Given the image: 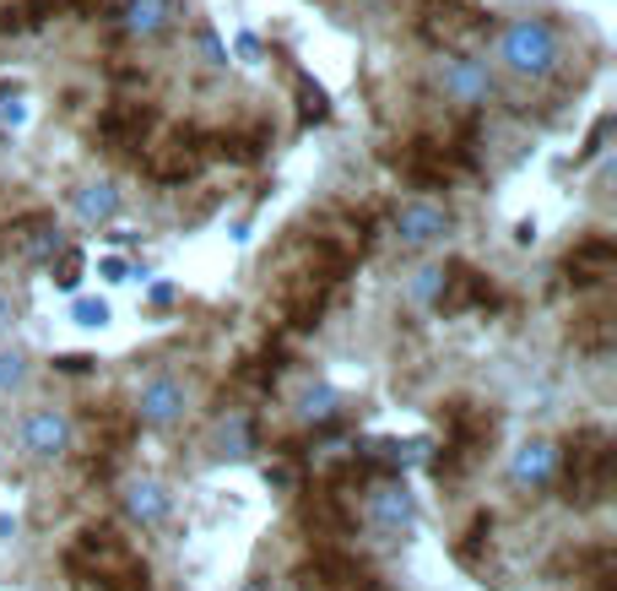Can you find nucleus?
<instances>
[{
    "label": "nucleus",
    "instance_id": "1",
    "mask_svg": "<svg viewBox=\"0 0 617 591\" xmlns=\"http://www.w3.org/2000/svg\"><path fill=\"white\" fill-rule=\"evenodd\" d=\"M439 429H444V445L433 451V477L439 483H461L483 461V451L494 445L498 418L488 407H477V401H444L439 407Z\"/></svg>",
    "mask_w": 617,
    "mask_h": 591
},
{
    "label": "nucleus",
    "instance_id": "2",
    "mask_svg": "<svg viewBox=\"0 0 617 591\" xmlns=\"http://www.w3.org/2000/svg\"><path fill=\"white\" fill-rule=\"evenodd\" d=\"M558 483H563V499L574 511H591L607 499L613 488V440L607 429H580L563 451H558Z\"/></svg>",
    "mask_w": 617,
    "mask_h": 591
},
{
    "label": "nucleus",
    "instance_id": "3",
    "mask_svg": "<svg viewBox=\"0 0 617 591\" xmlns=\"http://www.w3.org/2000/svg\"><path fill=\"white\" fill-rule=\"evenodd\" d=\"M136 158H141L147 180H158V185H185V180H195V174L206 169L212 141H206L201 131L174 126V131H152V136H147Z\"/></svg>",
    "mask_w": 617,
    "mask_h": 591
},
{
    "label": "nucleus",
    "instance_id": "4",
    "mask_svg": "<svg viewBox=\"0 0 617 591\" xmlns=\"http://www.w3.org/2000/svg\"><path fill=\"white\" fill-rule=\"evenodd\" d=\"M130 565H136V548L125 542L115 526H82V531L71 537V548H65V576H71V581H87V587L115 581Z\"/></svg>",
    "mask_w": 617,
    "mask_h": 591
},
{
    "label": "nucleus",
    "instance_id": "5",
    "mask_svg": "<svg viewBox=\"0 0 617 591\" xmlns=\"http://www.w3.org/2000/svg\"><path fill=\"white\" fill-rule=\"evenodd\" d=\"M498 61L515 76H548L558 66V28L548 17H520L498 33Z\"/></svg>",
    "mask_w": 617,
    "mask_h": 591
},
{
    "label": "nucleus",
    "instance_id": "6",
    "mask_svg": "<svg viewBox=\"0 0 617 591\" xmlns=\"http://www.w3.org/2000/svg\"><path fill=\"white\" fill-rule=\"evenodd\" d=\"M418 33L429 39L439 55H466L488 33V17L472 0H429L423 17H418Z\"/></svg>",
    "mask_w": 617,
    "mask_h": 591
},
{
    "label": "nucleus",
    "instance_id": "7",
    "mask_svg": "<svg viewBox=\"0 0 617 591\" xmlns=\"http://www.w3.org/2000/svg\"><path fill=\"white\" fill-rule=\"evenodd\" d=\"M396 169H401L418 191H439V185H450L461 169H472V152H466V147H455V141L418 136V141H407V147H401Z\"/></svg>",
    "mask_w": 617,
    "mask_h": 591
},
{
    "label": "nucleus",
    "instance_id": "8",
    "mask_svg": "<svg viewBox=\"0 0 617 591\" xmlns=\"http://www.w3.org/2000/svg\"><path fill=\"white\" fill-rule=\"evenodd\" d=\"M61 223H55V212H28V217H11L6 228H0V250L11 256V261H50L55 250H61Z\"/></svg>",
    "mask_w": 617,
    "mask_h": 591
},
{
    "label": "nucleus",
    "instance_id": "9",
    "mask_svg": "<svg viewBox=\"0 0 617 591\" xmlns=\"http://www.w3.org/2000/svg\"><path fill=\"white\" fill-rule=\"evenodd\" d=\"M433 304H439V315H466V310H488V304H498V293L477 266L450 261L444 271H439V293H433Z\"/></svg>",
    "mask_w": 617,
    "mask_h": 591
},
{
    "label": "nucleus",
    "instance_id": "10",
    "mask_svg": "<svg viewBox=\"0 0 617 591\" xmlns=\"http://www.w3.org/2000/svg\"><path fill=\"white\" fill-rule=\"evenodd\" d=\"M304 526L314 542H342L353 531V505H347V488L336 483H314L304 494Z\"/></svg>",
    "mask_w": 617,
    "mask_h": 591
},
{
    "label": "nucleus",
    "instance_id": "11",
    "mask_svg": "<svg viewBox=\"0 0 617 591\" xmlns=\"http://www.w3.org/2000/svg\"><path fill=\"white\" fill-rule=\"evenodd\" d=\"M158 131V115L147 109V104H109L104 115H98V136H104V147L109 152H141V141Z\"/></svg>",
    "mask_w": 617,
    "mask_h": 591
},
{
    "label": "nucleus",
    "instance_id": "12",
    "mask_svg": "<svg viewBox=\"0 0 617 591\" xmlns=\"http://www.w3.org/2000/svg\"><path fill=\"white\" fill-rule=\"evenodd\" d=\"M369 522L379 531H407L418 522V499L401 477H374L369 483Z\"/></svg>",
    "mask_w": 617,
    "mask_h": 591
},
{
    "label": "nucleus",
    "instance_id": "13",
    "mask_svg": "<svg viewBox=\"0 0 617 591\" xmlns=\"http://www.w3.org/2000/svg\"><path fill=\"white\" fill-rule=\"evenodd\" d=\"M563 271H569V282L574 288H602L607 277L617 271V250L607 234H591V239H580L569 256H563Z\"/></svg>",
    "mask_w": 617,
    "mask_h": 591
},
{
    "label": "nucleus",
    "instance_id": "14",
    "mask_svg": "<svg viewBox=\"0 0 617 591\" xmlns=\"http://www.w3.org/2000/svg\"><path fill=\"white\" fill-rule=\"evenodd\" d=\"M439 82H444V93H450L455 104H488V93H494L488 66H483V61H472V55H444Z\"/></svg>",
    "mask_w": 617,
    "mask_h": 591
},
{
    "label": "nucleus",
    "instance_id": "15",
    "mask_svg": "<svg viewBox=\"0 0 617 591\" xmlns=\"http://www.w3.org/2000/svg\"><path fill=\"white\" fill-rule=\"evenodd\" d=\"M93 451L104 461H115L130 451V440H136V429H141V418L136 412H120V407H93Z\"/></svg>",
    "mask_w": 617,
    "mask_h": 591
},
{
    "label": "nucleus",
    "instance_id": "16",
    "mask_svg": "<svg viewBox=\"0 0 617 591\" xmlns=\"http://www.w3.org/2000/svg\"><path fill=\"white\" fill-rule=\"evenodd\" d=\"M444 228H450V217H444V206H433V201H407V206L396 212V239L412 245V250L433 245Z\"/></svg>",
    "mask_w": 617,
    "mask_h": 591
},
{
    "label": "nucleus",
    "instance_id": "17",
    "mask_svg": "<svg viewBox=\"0 0 617 591\" xmlns=\"http://www.w3.org/2000/svg\"><path fill=\"white\" fill-rule=\"evenodd\" d=\"M22 445H28V456L55 461L65 445H71V423H65V412H55V407L33 412V418L22 423Z\"/></svg>",
    "mask_w": 617,
    "mask_h": 591
},
{
    "label": "nucleus",
    "instance_id": "18",
    "mask_svg": "<svg viewBox=\"0 0 617 591\" xmlns=\"http://www.w3.org/2000/svg\"><path fill=\"white\" fill-rule=\"evenodd\" d=\"M553 472H558V445H548V440L520 445L515 461H509V483H515V488H548Z\"/></svg>",
    "mask_w": 617,
    "mask_h": 591
},
{
    "label": "nucleus",
    "instance_id": "19",
    "mask_svg": "<svg viewBox=\"0 0 617 591\" xmlns=\"http://www.w3.org/2000/svg\"><path fill=\"white\" fill-rule=\"evenodd\" d=\"M180 412H185L180 380H152V386H141V401H136V418H141V423L169 429V423H180Z\"/></svg>",
    "mask_w": 617,
    "mask_h": 591
},
{
    "label": "nucleus",
    "instance_id": "20",
    "mask_svg": "<svg viewBox=\"0 0 617 591\" xmlns=\"http://www.w3.org/2000/svg\"><path fill=\"white\" fill-rule=\"evenodd\" d=\"M169 511H174V499H169V488H163L158 477H136V483L125 488V516H130V522L163 526Z\"/></svg>",
    "mask_w": 617,
    "mask_h": 591
},
{
    "label": "nucleus",
    "instance_id": "21",
    "mask_svg": "<svg viewBox=\"0 0 617 591\" xmlns=\"http://www.w3.org/2000/svg\"><path fill=\"white\" fill-rule=\"evenodd\" d=\"M120 17H125V33L130 39H158L174 22V0H125Z\"/></svg>",
    "mask_w": 617,
    "mask_h": 591
},
{
    "label": "nucleus",
    "instance_id": "22",
    "mask_svg": "<svg viewBox=\"0 0 617 591\" xmlns=\"http://www.w3.org/2000/svg\"><path fill=\"white\" fill-rule=\"evenodd\" d=\"M76 217L82 223H115L120 217V191H115V180H93V185H82L76 191Z\"/></svg>",
    "mask_w": 617,
    "mask_h": 591
},
{
    "label": "nucleus",
    "instance_id": "23",
    "mask_svg": "<svg viewBox=\"0 0 617 591\" xmlns=\"http://www.w3.org/2000/svg\"><path fill=\"white\" fill-rule=\"evenodd\" d=\"M50 11H55V0H6V6H0V33H6V39L33 33V28L50 22Z\"/></svg>",
    "mask_w": 617,
    "mask_h": 591
},
{
    "label": "nucleus",
    "instance_id": "24",
    "mask_svg": "<svg viewBox=\"0 0 617 591\" xmlns=\"http://www.w3.org/2000/svg\"><path fill=\"white\" fill-rule=\"evenodd\" d=\"M217 158L228 163H260V136H245V131H223V136H206Z\"/></svg>",
    "mask_w": 617,
    "mask_h": 591
},
{
    "label": "nucleus",
    "instance_id": "25",
    "mask_svg": "<svg viewBox=\"0 0 617 591\" xmlns=\"http://www.w3.org/2000/svg\"><path fill=\"white\" fill-rule=\"evenodd\" d=\"M82 266H87V256H82V250H71V245H61V250L50 256V277H55V288H76V282H82Z\"/></svg>",
    "mask_w": 617,
    "mask_h": 591
},
{
    "label": "nucleus",
    "instance_id": "26",
    "mask_svg": "<svg viewBox=\"0 0 617 591\" xmlns=\"http://www.w3.org/2000/svg\"><path fill=\"white\" fill-rule=\"evenodd\" d=\"M299 418H304V423H325V418H336V391H331V386H308L304 401H299Z\"/></svg>",
    "mask_w": 617,
    "mask_h": 591
},
{
    "label": "nucleus",
    "instance_id": "27",
    "mask_svg": "<svg viewBox=\"0 0 617 591\" xmlns=\"http://www.w3.org/2000/svg\"><path fill=\"white\" fill-rule=\"evenodd\" d=\"M299 109H304V126H314V120H325V115H331L325 87H314L308 76H299Z\"/></svg>",
    "mask_w": 617,
    "mask_h": 591
},
{
    "label": "nucleus",
    "instance_id": "28",
    "mask_svg": "<svg viewBox=\"0 0 617 591\" xmlns=\"http://www.w3.org/2000/svg\"><path fill=\"white\" fill-rule=\"evenodd\" d=\"M71 321L76 326H109V299H76L71 304Z\"/></svg>",
    "mask_w": 617,
    "mask_h": 591
},
{
    "label": "nucleus",
    "instance_id": "29",
    "mask_svg": "<svg viewBox=\"0 0 617 591\" xmlns=\"http://www.w3.org/2000/svg\"><path fill=\"white\" fill-rule=\"evenodd\" d=\"M223 451H228V456H245V451H249V418H239V412H234V418L223 423Z\"/></svg>",
    "mask_w": 617,
    "mask_h": 591
},
{
    "label": "nucleus",
    "instance_id": "30",
    "mask_svg": "<svg viewBox=\"0 0 617 591\" xmlns=\"http://www.w3.org/2000/svg\"><path fill=\"white\" fill-rule=\"evenodd\" d=\"M22 375H28V364H22V353H11V347H0V391H17V386H22Z\"/></svg>",
    "mask_w": 617,
    "mask_h": 591
},
{
    "label": "nucleus",
    "instance_id": "31",
    "mask_svg": "<svg viewBox=\"0 0 617 591\" xmlns=\"http://www.w3.org/2000/svg\"><path fill=\"white\" fill-rule=\"evenodd\" d=\"M607 331H613V321H607V315H585V326H580V342H585L591 353H607Z\"/></svg>",
    "mask_w": 617,
    "mask_h": 591
},
{
    "label": "nucleus",
    "instance_id": "32",
    "mask_svg": "<svg viewBox=\"0 0 617 591\" xmlns=\"http://www.w3.org/2000/svg\"><path fill=\"white\" fill-rule=\"evenodd\" d=\"M607 136H613V115H602L596 126H591V136H585V147H580V163H591L602 147H607Z\"/></svg>",
    "mask_w": 617,
    "mask_h": 591
},
{
    "label": "nucleus",
    "instance_id": "33",
    "mask_svg": "<svg viewBox=\"0 0 617 591\" xmlns=\"http://www.w3.org/2000/svg\"><path fill=\"white\" fill-rule=\"evenodd\" d=\"M433 293H439V266H423V271L412 277V299H423V304H433Z\"/></svg>",
    "mask_w": 617,
    "mask_h": 591
},
{
    "label": "nucleus",
    "instance_id": "34",
    "mask_svg": "<svg viewBox=\"0 0 617 591\" xmlns=\"http://www.w3.org/2000/svg\"><path fill=\"white\" fill-rule=\"evenodd\" d=\"M201 55H206V66H228V50L217 44V33H212V28H201Z\"/></svg>",
    "mask_w": 617,
    "mask_h": 591
},
{
    "label": "nucleus",
    "instance_id": "35",
    "mask_svg": "<svg viewBox=\"0 0 617 591\" xmlns=\"http://www.w3.org/2000/svg\"><path fill=\"white\" fill-rule=\"evenodd\" d=\"M93 364H98V358H87V353H61V358H55V369H65V375H87Z\"/></svg>",
    "mask_w": 617,
    "mask_h": 591
},
{
    "label": "nucleus",
    "instance_id": "36",
    "mask_svg": "<svg viewBox=\"0 0 617 591\" xmlns=\"http://www.w3.org/2000/svg\"><path fill=\"white\" fill-rule=\"evenodd\" d=\"M266 483H271V488H293L299 477H293V466H282V461H277V466H266Z\"/></svg>",
    "mask_w": 617,
    "mask_h": 591
},
{
    "label": "nucleus",
    "instance_id": "37",
    "mask_svg": "<svg viewBox=\"0 0 617 591\" xmlns=\"http://www.w3.org/2000/svg\"><path fill=\"white\" fill-rule=\"evenodd\" d=\"M104 277H109V282H125V277H130V266H125L120 256H109V261H104Z\"/></svg>",
    "mask_w": 617,
    "mask_h": 591
},
{
    "label": "nucleus",
    "instance_id": "38",
    "mask_svg": "<svg viewBox=\"0 0 617 591\" xmlns=\"http://www.w3.org/2000/svg\"><path fill=\"white\" fill-rule=\"evenodd\" d=\"M11 321H17V304H11V299H6V293H0V331L11 326Z\"/></svg>",
    "mask_w": 617,
    "mask_h": 591
},
{
    "label": "nucleus",
    "instance_id": "39",
    "mask_svg": "<svg viewBox=\"0 0 617 591\" xmlns=\"http://www.w3.org/2000/svg\"><path fill=\"white\" fill-rule=\"evenodd\" d=\"M17 531V516H0V537H11Z\"/></svg>",
    "mask_w": 617,
    "mask_h": 591
}]
</instances>
